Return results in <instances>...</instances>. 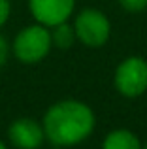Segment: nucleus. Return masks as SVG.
<instances>
[{"label": "nucleus", "instance_id": "nucleus-12", "mask_svg": "<svg viewBox=\"0 0 147 149\" xmlns=\"http://www.w3.org/2000/svg\"><path fill=\"white\" fill-rule=\"evenodd\" d=\"M0 149H10V147H8V143L4 142V140H0Z\"/></svg>", "mask_w": 147, "mask_h": 149}, {"label": "nucleus", "instance_id": "nucleus-5", "mask_svg": "<svg viewBox=\"0 0 147 149\" xmlns=\"http://www.w3.org/2000/svg\"><path fill=\"white\" fill-rule=\"evenodd\" d=\"M8 142L15 149H40L45 142L42 121L32 117H17L8 127Z\"/></svg>", "mask_w": 147, "mask_h": 149}, {"label": "nucleus", "instance_id": "nucleus-10", "mask_svg": "<svg viewBox=\"0 0 147 149\" xmlns=\"http://www.w3.org/2000/svg\"><path fill=\"white\" fill-rule=\"evenodd\" d=\"M11 17V0H0V29L6 26Z\"/></svg>", "mask_w": 147, "mask_h": 149}, {"label": "nucleus", "instance_id": "nucleus-6", "mask_svg": "<svg viewBox=\"0 0 147 149\" xmlns=\"http://www.w3.org/2000/svg\"><path fill=\"white\" fill-rule=\"evenodd\" d=\"M74 10L76 0H28V11L32 19L49 29L70 21Z\"/></svg>", "mask_w": 147, "mask_h": 149}, {"label": "nucleus", "instance_id": "nucleus-7", "mask_svg": "<svg viewBox=\"0 0 147 149\" xmlns=\"http://www.w3.org/2000/svg\"><path fill=\"white\" fill-rule=\"evenodd\" d=\"M144 143L128 128H113L106 134L102 149H141Z\"/></svg>", "mask_w": 147, "mask_h": 149}, {"label": "nucleus", "instance_id": "nucleus-9", "mask_svg": "<svg viewBox=\"0 0 147 149\" xmlns=\"http://www.w3.org/2000/svg\"><path fill=\"white\" fill-rule=\"evenodd\" d=\"M126 13H144L147 10V0H117Z\"/></svg>", "mask_w": 147, "mask_h": 149}, {"label": "nucleus", "instance_id": "nucleus-2", "mask_svg": "<svg viewBox=\"0 0 147 149\" xmlns=\"http://www.w3.org/2000/svg\"><path fill=\"white\" fill-rule=\"evenodd\" d=\"M51 49V29L36 21L32 25L23 26L11 42V53L21 64H38L44 58H47Z\"/></svg>", "mask_w": 147, "mask_h": 149}, {"label": "nucleus", "instance_id": "nucleus-8", "mask_svg": "<svg viewBox=\"0 0 147 149\" xmlns=\"http://www.w3.org/2000/svg\"><path fill=\"white\" fill-rule=\"evenodd\" d=\"M51 40H53V47L59 49H70L76 40V32H74V25H70L68 21L60 23L57 26H51Z\"/></svg>", "mask_w": 147, "mask_h": 149}, {"label": "nucleus", "instance_id": "nucleus-3", "mask_svg": "<svg viewBox=\"0 0 147 149\" xmlns=\"http://www.w3.org/2000/svg\"><path fill=\"white\" fill-rule=\"evenodd\" d=\"M74 32L76 40L81 45L91 49H98L110 42L111 21L98 8H83L74 17Z\"/></svg>", "mask_w": 147, "mask_h": 149}, {"label": "nucleus", "instance_id": "nucleus-11", "mask_svg": "<svg viewBox=\"0 0 147 149\" xmlns=\"http://www.w3.org/2000/svg\"><path fill=\"white\" fill-rule=\"evenodd\" d=\"M10 53H11V44L6 40V36H2V34H0V68H2V66L8 62Z\"/></svg>", "mask_w": 147, "mask_h": 149}, {"label": "nucleus", "instance_id": "nucleus-4", "mask_svg": "<svg viewBox=\"0 0 147 149\" xmlns=\"http://www.w3.org/2000/svg\"><path fill=\"white\" fill-rule=\"evenodd\" d=\"M113 87L125 98H138L147 93V61L140 55L123 58L113 72Z\"/></svg>", "mask_w": 147, "mask_h": 149}, {"label": "nucleus", "instance_id": "nucleus-1", "mask_svg": "<svg viewBox=\"0 0 147 149\" xmlns=\"http://www.w3.org/2000/svg\"><path fill=\"white\" fill-rule=\"evenodd\" d=\"M45 142L53 147H76L83 143L96 128V115L89 104L77 98L57 100L45 109L44 119Z\"/></svg>", "mask_w": 147, "mask_h": 149}, {"label": "nucleus", "instance_id": "nucleus-13", "mask_svg": "<svg viewBox=\"0 0 147 149\" xmlns=\"http://www.w3.org/2000/svg\"><path fill=\"white\" fill-rule=\"evenodd\" d=\"M141 149H147V142H145V143H144V146H141Z\"/></svg>", "mask_w": 147, "mask_h": 149}]
</instances>
